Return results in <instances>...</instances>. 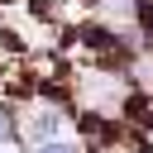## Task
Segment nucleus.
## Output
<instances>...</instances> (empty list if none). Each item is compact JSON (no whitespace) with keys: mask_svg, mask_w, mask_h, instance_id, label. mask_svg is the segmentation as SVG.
<instances>
[{"mask_svg":"<svg viewBox=\"0 0 153 153\" xmlns=\"http://www.w3.org/2000/svg\"><path fill=\"white\" fill-rule=\"evenodd\" d=\"M38 153H76V148H72V143H57V139H53V143H43Z\"/></svg>","mask_w":153,"mask_h":153,"instance_id":"2","label":"nucleus"},{"mask_svg":"<svg viewBox=\"0 0 153 153\" xmlns=\"http://www.w3.org/2000/svg\"><path fill=\"white\" fill-rule=\"evenodd\" d=\"M0 139H14V129L5 124V115H0Z\"/></svg>","mask_w":153,"mask_h":153,"instance_id":"3","label":"nucleus"},{"mask_svg":"<svg viewBox=\"0 0 153 153\" xmlns=\"http://www.w3.org/2000/svg\"><path fill=\"white\" fill-rule=\"evenodd\" d=\"M33 129L43 134V143H53V134L62 129V115H53V110H48V115H38V124H33Z\"/></svg>","mask_w":153,"mask_h":153,"instance_id":"1","label":"nucleus"}]
</instances>
